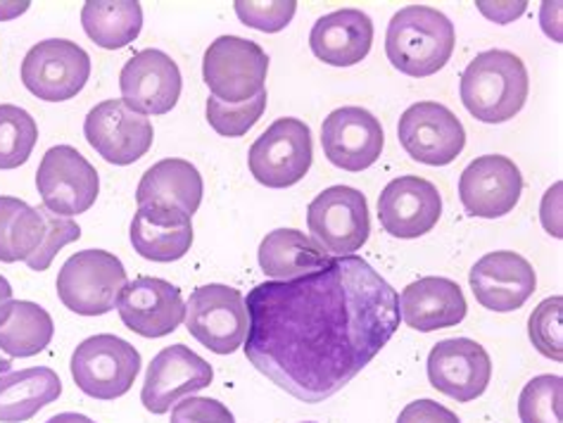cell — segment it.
I'll return each mask as SVG.
<instances>
[{"instance_id":"cell-1","label":"cell","mask_w":563,"mask_h":423,"mask_svg":"<svg viewBox=\"0 0 563 423\" xmlns=\"http://www.w3.org/2000/svg\"><path fill=\"white\" fill-rule=\"evenodd\" d=\"M245 308V357L307 404L333 398L362 374L402 319L395 288L360 255L335 257L295 281H264Z\"/></svg>"},{"instance_id":"cell-32","label":"cell","mask_w":563,"mask_h":423,"mask_svg":"<svg viewBox=\"0 0 563 423\" xmlns=\"http://www.w3.org/2000/svg\"><path fill=\"white\" fill-rule=\"evenodd\" d=\"M563 378L544 374L532 378L518 398L521 423H563Z\"/></svg>"},{"instance_id":"cell-24","label":"cell","mask_w":563,"mask_h":423,"mask_svg":"<svg viewBox=\"0 0 563 423\" xmlns=\"http://www.w3.org/2000/svg\"><path fill=\"white\" fill-rule=\"evenodd\" d=\"M186 212L165 205H141L131 222V245L143 259L179 261L190 253L192 224Z\"/></svg>"},{"instance_id":"cell-34","label":"cell","mask_w":563,"mask_h":423,"mask_svg":"<svg viewBox=\"0 0 563 423\" xmlns=\"http://www.w3.org/2000/svg\"><path fill=\"white\" fill-rule=\"evenodd\" d=\"M561 308H563L561 296L547 298L544 302L538 304V310L530 314V321H528V335H530L532 347H536L540 355L550 357L554 361L563 359Z\"/></svg>"},{"instance_id":"cell-39","label":"cell","mask_w":563,"mask_h":423,"mask_svg":"<svg viewBox=\"0 0 563 423\" xmlns=\"http://www.w3.org/2000/svg\"><path fill=\"white\" fill-rule=\"evenodd\" d=\"M46 423H96L93 419H88L84 414H74V412H65V414H57L53 419H48Z\"/></svg>"},{"instance_id":"cell-20","label":"cell","mask_w":563,"mask_h":423,"mask_svg":"<svg viewBox=\"0 0 563 423\" xmlns=\"http://www.w3.org/2000/svg\"><path fill=\"white\" fill-rule=\"evenodd\" d=\"M442 196L438 186L421 177H397L378 196V219L395 238H421L440 222Z\"/></svg>"},{"instance_id":"cell-14","label":"cell","mask_w":563,"mask_h":423,"mask_svg":"<svg viewBox=\"0 0 563 423\" xmlns=\"http://www.w3.org/2000/svg\"><path fill=\"white\" fill-rule=\"evenodd\" d=\"M212 364L186 345H169L153 357L145 374L141 402L147 412L167 414L172 404L212 386Z\"/></svg>"},{"instance_id":"cell-26","label":"cell","mask_w":563,"mask_h":423,"mask_svg":"<svg viewBox=\"0 0 563 423\" xmlns=\"http://www.w3.org/2000/svg\"><path fill=\"white\" fill-rule=\"evenodd\" d=\"M205 193L200 171L188 159L167 157L159 159L143 174L136 191V202L141 205H165L181 210L188 216L198 212Z\"/></svg>"},{"instance_id":"cell-6","label":"cell","mask_w":563,"mask_h":423,"mask_svg":"<svg viewBox=\"0 0 563 423\" xmlns=\"http://www.w3.org/2000/svg\"><path fill=\"white\" fill-rule=\"evenodd\" d=\"M139 371V349L112 333L91 335L71 355L74 383L96 400H117L126 396Z\"/></svg>"},{"instance_id":"cell-4","label":"cell","mask_w":563,"mask_h":423,"mask_svg":"<svg viewBox=\"0 0 563 423\" xmlns=\"http://www.w3.org/2000/svg\"><path fill=\"white\" fill-rule=\"evenodd\" d=\"M126 283L120 257L108 251H81L57 274V296L74 314L102 316L114 310Z\"/></svg>"},{"instance_id":"cell-15","label":"cell","mask_w":563,"mask_h":423,"mask_svg":"<svg viewBox=\"0 0 563 423\" xmlns=\"http://www.w3.org/2000/svg\"><path fill=\"white\" fill-rule=\"evenodd\" d=\"M493 359L471 338H450L433 345L428 355V381L442 396L456 402H473L490 386Z\"/></svg>"},{"instance_id":"cell-21","label":"cell","mask_w":563,"mask_h":423,"mask_svg":"<svg viewBox=\"0 0 563 423\" xmlns=\"http://www.w3.org/2000/svg\"><path fill=\"white\" fill-rule=\"evenodd\" d=\"M471 290L476 300L490 312H516L536 293L538 276L530 261L511 251L487 253L473 265Z\"/></svg>"},{"instance_id":"cell-35","label":"cell","mask_w":563,"mask_h":423,"mask_svg":"<svg viewBox=\"0 0 563 423\" xmlns=\"http://www.w3.org/2000/svg\"><path fill=\"white\" fill-rule=\"evenodd\" d=\"M235 14L245 26L264 34H276L286 29L295 18L298 3L295 0H274V3H255V0H235Z\"/></svg>"},{"instance_id":"cell-9","label":"cell","mask_w":563,"mask_h":423,"mask_svg":"<svg viewBox=\"0 0 563 423\" xmlns=\"http://www.w3.org/2000/svg\"><path fill=\"white\" fill-rule=\"evenodd\" d=\"M312 131L295 116L276 120L247 153L250 174L266 188L300 183L312 167Z\"/></svg>"},{"instance_id":"cell-16","label":"cell","mask_w":563,"mask_h":423,"mask_svg":"<svg viewBox=\"0 0 563 423\" xmlns=\"http://www.w3.org/2000/svg\"><path fill=\"white\" fill-rule=\"evenodd\" d=\"M385 134L376 116L357 105L338 108L321 124V148L331 165L364 171L378 163Z\"/></svg>"},{"instance_id":"cell-22","label":"cell","mask_w":563,"mask_h":423,"mask_svg":"<svg viewBox=\"0 0 563 423\" xmlns=\"http://www.w3.org/2000/svg\"><path fill=\"white\" fill-rule=\"evenodd\" d=\"M399 316L413 331L431 333L462 324L468 312L462 286L444 276H423L397 296Z\"/></svg>"},{"instance_id":"cell-2","label":"cell","mask_w":563,"mask_h":423,"mask_svg":"<svg viewBox=\"0 0 563 423\" xmlns=\"http://www.w3.org/2000/svg\"><path fill=\"white\" fill-rule=\"evenodd\" d=\"M528 91V69L521 57L497 48L473 57L459 86L464 108L485 124L514 120L523 110Z\"/></svg>"},{"instance_id":"cell-29","label":"cell","mask_w":563,"mask_h":423,"mask_svg":"<svg viewBox=\"0 0 563 423\" xmlns=\"http://www.w3.org/2000/svg\"><path fill=\"white\" fill-rule=\"evenodd\" d=\"M86 36L106 51L126 48L143 29V8L136 0H88L81 8Z\"/></svg>"},{"instance_id":"cell-30","label":"cell","mask_w":563,"mask_h":423,"mask_svg":"<svg viewBox=\"0 0 563 423\" xmlns=\"http://www.w3.org/2000/svg\"><path fill=\"white\" fill-rule=\"evenodd\" d=\"M53 316L36 302L18 300L12 304L10 319L0 329V349L10 357H34L53 341Z\"/></svg>"},{"instance_id":"cell-8","label":"cell","mask_w":563,"mask_h":423,"mask_svg":"<svg viewBox=\"0 0 563 423\" xmlns=\"http://www.w3.org/2000/svg\"><path fill=\"white\" fill-rule=\"evenodd\" d=\"M184 324L188 333L217 355H233L243 347L250 314L241 290L221 283L192 290L186 302Z\"/></svg>"},{"instance_id":"cell-36","label":"cell","mask_w":563,"mask_h":423,"mask_svg":"<svg viewBox=\"0 0 563 423\" xmlns=\"http://www.w3.org/2000/svg\"><path fill=\"white\" fill-rule=\"evenodd\" d=\"M169 423H235V419L229 407L219 400L188 396L174 404Z\"/></svg>"},{"instance_id":"cell-13","label":"cell","mask_w":563,"mask_h":423,"mask_svg":"<svg viewBox=\"0 0 563 423\" xmlns=\"http://www.w3.org/2000/svg\"><path fill=\"white\" fill-rule=\"evenodd\" d=\"M84 136L110 165H133L153 148L155 129L145 114L131 110L124 100H102L86 114Z\"/></svg>"},{"instance_id":"cell-40","label":"cell","mask_w":563,"mask_h":423,"mask_svg":"<svg viewBox=\"0 0 563 423\" xmlns=\"http://www.w3.org/2000/svg\"><path fill=\"white\" fill-rule=\"evenodd\" d=\"M305 423H314V421H305Z\"/></svg>"},{"instance_id":"cell-38","label":"cell","mask_w":563,"mask_h":423,"mask_svg":"<svg viewBox=\"0 0 563 423\" xmlns=\"http://www.w3.org/2000/svg\"><path fill=\"white\" fill-rule=\"evenodd\" d=\"M12 286L8 283L5 276H0V329L5 326V321L10 319V312H12Z\"/></svg>"},{"instance_id":"cell-31","label":"cell","mask_w":563,"mask_h":423,"mask_svg":"<svg viewBox=\"0 0 563 423\" xmlns=\"http://www.w3.org/2000/svg\"><path fill=\"white\" fill-rule=\"evenodd\" d=\"M38 141L36 120L18 105H0V169H18Z\"/></svg>"},{"instance_id":"cell-33","label":"cell","mask_w":563,"mask_h":423,"mask_svg":"<svg viewBox=\"0 0 563 423\" xmlns=\"http://www.w3.org/2000/svg\"><path fill=\"white\" fill-rule=\"evenodd\" d=\"M266 91L255 96L252 100H245V103H221L217 98H207V122L217 131L219 136L224 138H241L247 131L255 126L262 114L266 110Z\"/></svg>"},{"instance_id":"cell-18","label":"cell","mask_w":563,"mask_h":423,"mask_svg":"<svg viewBox=\"0 0 563 423\" xmlns=\"http://www.w3.org/2000/svg\"><path fill=\"white\" fill-rule=\"evenodd\" d=\"M523 193L521 169L504 155H483L462 171L459 200L471 216L497 219L509 214Z\"/></svg>"},{"instance_id":"cell-17","label":"cell","mask_w":563,"mask_h":423,"mask_svg":"<svg viewBox=\"0 0 563 423\" xmlns=\"http://www.w3.org/2000/svg\"><path fill=\"white\" fill-rule=\"evenodd\" d=\"M124 326L143 338H162L184 324L186 302L181 290L155 276L129 281L117 300Z\"/></svg>"},{"instance_id":"cell-5","label":"cell","mask_w":563,"mask_h":423,"mask_svg":"<svg viewBox=\"0 0 563 423\" xmlns=\"http://www.w3.org/2000/svg\"><path fill=\"white\" fill-rule=\"evenodd\" d=\"M307 226L314 243L333 257L354 255L372 233L366 196L350 186H331L307 208Z\"/></svg>"},{"instance_id":"cell-3","label":"cell","mask_w":563,"mask_h":423,"mask_svg":"<svg viewBox=\"0 0 563 423\" xmlns=\"http://www.w3.org/2000/svg\"><path fill=\"white\" fill-rule=\"evenodd\" d=\"M454 43V24L448 14L428 5H407L393 14L385 55L402 75L423 79L450 63Z\"/></svg>"},{"instance_id":"cell-28","label":"cell","mask_w":563,"mask_h":423,"mask_svg":"<svg viewBox=\"0 0 563 423\" xmlns=\"http://www.w3.org/2000/svg\"><path fill=\"white\" fill-rule=\"evenodd\" d=\"M63 396V381L48 367L0 376V423H22Z\"/></svg>"},{"instance_id":"cell-23","label":"cell","mask_w":563,"mask_h":423,"mask_svg":"<svg viewBox=\"0 0 563 423\" xmlns=\"http://www.w3.org/2000/svg\"><path fill=\"white\" fill-rule=\"evenodd\" d=\"M374 22L357 8L323 14L309 34V48L321 63L333 67L360 65L372 51Z\"/></svg>"},{"instance_id":"cell-7","label":"cell","mask_w":563,"mask_h":423,"mask_svg":"<svg viewBox=\"0 0 563 423\" xmlns=\"http://www.w3.org/2000/svg\"><path fill=\"white\" fill-rule=\"evenodd\" d=\"M269 71V55L255 41L219 36L205 51L202 77L212 98L221 103H245L260 96Z\"/></svg>"},{"instance_id":"cell-11","label":"cell","mask_w":563,"mask_h":423,"mask_svg":"<svg viewBox=\"0 0 563 423\" xmlns=\"http://www.w3.org/2000/svg\"><path fill=\"white\" fill-rule=\"evenodd\" d=\"M36 188L43 208L71 219L96 205L100 179L96 167L77 148L55 145L41 159L36 171Z\"/></svg>"},{"instance_id":"cell-19","label":"cell","mask_w":563,"mask_h":423,"mask_svg":"<svg viewBox=\"0 0 563 423\" xmlns=\"http://www.w3.org/2000/svg\"><path fill=\"white\" fill-rule=\"evenodd\" d=\"M122 100L141 114H167L181 98V69L167 53L145 48L124 65L120 75Z\"/></svg>"},{"instance_id":"cell-10","label":"cell","mask_w":563,"mask_h":423,"mask_svg":"<svg viewBox=\"0 0 563 423\" xmlns=\"http://www.w3.org/2000/svg\"><path fill=\"white\" fill-rule=\"evenodd\" d=\"M91 77V57L67 38L41 41L24 55V89L46 103H65L84 91Z\"/></svg>"},{"instance_id":"cell-25","label":"cell","mask_w":563,"mask_h":423,"mask_svg":"<svg viewBox=\"0 0 563 423\" xmlns=\"http://www.w3.org/2000/svg\"><path fill=\"white\" fill-rule=\"evenodd\" d=\"M257 259L262 271L276 281H295L333 265V255L298 229H276L260 243Z\"/></svg>"},{"instance_id":"cell-12","label":"cell","mask_w":563,"mask_h":423,"mask_svg":"<svg viewBox=\"0 0 563 423\" xmlns=\"http://www.w3.org/2000/svg\"><path fill=\"white\" fill-rule=\"evenodd\" d=\"M397 138L411 159L421 165L444 167L462 155L466 129L448 105L421 100L399 116Z\"/></svg>"},{"instance_id":"cell-27","label":"cell","mask_w":563,"mask_h":423,"mask_svg":"<svg viewBox=\"0 0 563 423\" xmlns=\"http://www.w3.org/2000/svg\"><path fill=\"white\" fill-rule=\"evenodd\" d=\"M48 208L0 196V261H26L32 269L48 236Z\"/></svg>"},{"instance_id":"cell-37","label":"cell","mask_w":563,"mask_h":423,"mask_svg":"<svg viewBox=\"0 0 563 423\" xmlns=\"http://www.w3.org/2000/svg\"><path fill=\"white\" fill-rule=\"evenodd\" d=\"M397 423H462V421H459V416L452 410L438 404L435 400H417L405 407Z\"/></svg>"}]
</instances>
